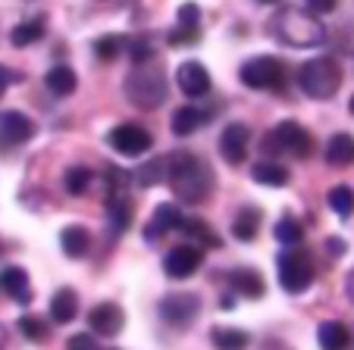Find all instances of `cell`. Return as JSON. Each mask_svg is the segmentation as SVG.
<instances>
[{
    "label": "cell",
    "mask_w": 354,
    "mask_h": 350,
    "mask_svg": "<svg viewBox=\"0 0 354 350\" xmlns=\"http://www.w3.org/2000/svg\"><path fill=\"white\" fill-rule=\"evenodd\" d=\"M198 26H201V10L194 3H182L179 16H176V32L169 35V44H194L198 41Z\"/></svg>",
    "instance_id": "cell-16"
},
{
    "label": "cell",
    "mask_w": 354,
    "mask_h": 350,
    "mask_svg": "<svg viewBox=\"0 0 354 350\" xmlns=\"http://www.w3.org/2000/svg\"><path fill=\"white\" fill-rule=\"evenodd\" d=\"M257 229H261V210H254V206H245L232 222V235L239 241H254Z\"/></svg>",
    "instance_id": "cell-29"
},
{
    "label": "cell",
    "mask_w": 354,
    "mask_h": 350,
    "mask_svg": "<svg viewBox=\"0 0 354 350\" xmlns=\"http://www.w3.org/2000/svg\"><path fill=\"white\" fill-rule=\"evenodd\" d=\"M179 229H182V231H185L188 238L201 241V244L220 247V238H216L214 231H210V225H207V222H201V219H182V225H179Z\"/></svg>",
    "instance_id": "cell-34"
},
{
    "label": "cell",
    "mask_w": 354,
    "mask_h": 350,
    "mask_svg": "<svg viewBox=\"0 0 354 350\" xmlns=\"http://www.w3.org/2000/svg\"><path fill=\"white\" fill-rule=\"evenodd\" d=\"M201 313V300L194 294H167L160 300V316L169 325H188Z\"/></svg>",
    "instance_id": "cell-12"
},
{
    "label": "cell",
    "mask_w": 354,
    "mask_h": 350,
    "mask_svg": "<svg viewBox=\"0 0 354 350\" xmlns=\"http://www.w3.org/2000/svg\"><path fill=\"white\" fill-rule=\"evenodd\" d=\"M107 219H110L113 235H122V231L129 229V222H132V204H129L126 197H120V194H110L107 197Z\"/></svg>",
    "instance_id": "cell-26"
},
{
    "label": "cell",
    "mask_w": 354,
    "mask_h": 350,
    "mask_svg": "<svg viewBox=\"0 0 354 350\" xmlns=\"http://www.w3.org/2000/svg\"><path fill=\"white\" fill-rule=\"evenodd\" d=\"M220 307H223V310H232V307H235V300H232V298H229V294H226V298L220 300Z\"/></svg>",
    "instance_id": "cell-43"
},
{
    "label": "cell",
    "mask_w": 354,
    "mask_h": 350,
    "mask_svg": "<svg viewBox=\"0 0 354 350\" xmlns=\"http://www.w3.org/2000/svg\"><path fill=\"white\" fill-rule=\"evenodd\" d=\"M207 122V113L198 110V106H179V110L173 113V119H169V126H173V135H179V138H188V135H194L201 126Z\"/></svg>",
    "instance_id": "cell-21"
},
{
    "label": "cell",
    "mask_w": 354,
    "mask_h": 350,
    "mask_svg": "<svg viewBox=\"0 0 354 350\" xmlns=\"http://www.w3.org/2000/svg\"><path fill=\"white\" fill-rule=\"evenodd\" d=\"M273 235H276V241H279V244L295 247V244L301 241V235H304V229H301V222H298L295 216H282L279 222H276Z\"/></svg>",
    "instance_id": "cell-33"
},
{
    "label": "cell",
    "mask_w": 354,
    "mask_h": 350,
    "mask_svg": "<svg viewBox=\"0 0 354 350\" xmlns=\"http://www.w3.org/2000/svg\"><path fill=\"white\" fill-rule=\"evenodd\" d=\"M122 50H126V38H120V35H104V38L94 41V53H97V60H104V63L116 60Z\"/></svg>",
    "instance_id": "cell-35"
},
{
    "label": "cell",
    "mask_w": 354,
    "mask_h": 350,
    "mask_svg": "<svg viewBox=\"0 0 354 350\" xmlns=\"http://www.w3.org/2000/svg\"><path fill=\"white\" fill-rule=\"evenodd\" d=\"M304 10L314 16H326L335 10V0H304Z\"/></svg>",
    "instance_id": "cell-38"
},
{
    "label": "cell",
    "mask_w": 354,
    "mask_h": 350,
    "mask_svg": "<svg viewBox=\"0 0 354 350\" xmlns=\"http://www.w3.org/2000/svg\"><path fill=\"white\" fill-rule=\"evenodd\" d=\"M32 135H35V122L28 119L26 113H19V110L0 113V144L3 147L26 144Z\"/></svg>",
    "instance_id": "cell-11"
},
{
    "label": "cell",
    "mask_w": 354,
    "mask_h": 350,
    "mask_svg": "<svg viewBox=\"0 0 354 350\" xmlns=\"http://www.w3.org/2000/svg\"><path fill=\"white\" fill-rule=\"evenodd\" d=\"M326 163L329 166H339V169H345V166H354V138L345 132L333 135L326 144Z\"/></svg>",
    "instance_id": "cell-22"
},
{
    "label": "cell",
    "mask_w": 354,
    "mask_h": 350,
    "mask_svg": "<svg viewBox=\"0 0 354 350\" xmlns=\"http://www.w3.org/2000/svg\"><path fill=\"white\" fill-rule=\"evenodd\" d=\"M167 169H169V157H154L135 172V182H138V188H154L160 182H167Z\"/></svg>",
    "instance_id": "cell-28"
},
{
    "label": "cell",
    "mask_w": 354,
    "mask_h": 350,
    "mask_svg": "<svg viewBox=\"0 0 354 350\" xmlns=\"http://www.w3.org/2000/svg\"><path fill=\"white\" fill-rule=\"evenodd\" d=\"M182 225V213L176 204H160L154 210V216L147 219L145 225V241H160L163 235H169L173 229H179Z\"/></svg>",
    "instance_id": "cell-15"
},
{
    "label": "cell",
    "mask_w": 354,
    "mask_h": 350,
    "mask_svg": "<svg viewBox=\"0 0 354 350\" xmlns=\"http://www.w3.org/2000/svg\"><path fill=\"white\" fill-rule=\"evenodd\" d=\"M88 185H91V169H88V166H69L66 175H63V188H66L73 197H79V194L88 191Z\"/></svg>",
    "instance_id": "cell-32"
},
{
    "label": "cell",
    "mask_w": 354,
    "mask_h": 350,
    "mask_svg": "<svg viewBox=\"0 0 354 350\" xmlns=\"http://www.w3.org/2000/svg\"><path fill=\"white\" fill-rule=\"evenodd\" d=\"M251 179L257 182V185H267V188H286L288 185V169L279 163H257L254 169H251Z\"/></svg>",
    "instance_id": "cell-27"
},
{
    "label": "cell",
    "mask_w": 354,
    "mask_h": 350,
    "mask_svg": "<svg viewBox=\"0 0 354 350\" xmlns=\"http://www.w3.org/2000/svg\"><path fill=\"white\" fill-rule=\"evenodd\" d=\"M267 147H276V150H286V153H292V157L304 159V157H310V150H314V138H310V132L301 126V122L286 119L270 132Z\"/></svg>",
    "instance_id": "cell-7"
},
{
    "label": "cell",
    "mask_w": 354,
    "mask_h": 350,
    "mask_svg": "<svg viewBox=\"0 0 354 350\" xmlns=\"http://www.w3.org/2000/svg\"><path fill=\"white\" fill-rule=\"evenodd\" d=\"M348 110H351V116H354V97H351V100H348Z\"/></svg>",
    "instance_id": "cell-44"
},
{
    "label": "cell",
    "mask_w": 354,
    "mask_h": 350,
    "mask_svg": "<svg viewBox=\"0 0 354 350\" xmlns=\"http://www.w3.org/2000/svg\"><path fill=\"white\" fill-rule=\"evenodd\" d=\"M126 97L138 110H157L167 100V79H163V72L147 66V63H138L126 79Z\"/></svg>",
    "instance_id": "cell-3"
},
{
    "label": "cell",
    "mask_w": 354,
    "mask_h": 350,
    "mask_svg": "<svg viewBox=\"0 0 354 350\" xmlns=\"http://www.w3.org/2000/svg\"><path fill=\"white\" fill-rule=\"evenodd\" d=\"M41 38H44V22H41V19L19 22V26L10 32L13 47H28V44H35V41H41Z\"/></svg>",
    "instance_id": "cell-30"
},
{
    "label": "cell",
    "mask_w": 354,
    "mask_h": 350,
    "mask_svg": "<svg viewBox=\"0 0 354 350\" xmlns=\"http://www.w3.org/2000/svg\"><path fill=\"white\" fill-rule=\"evenodd\" d=\"M66 347H69V350H100L97 341H94L91 335H73V338L66 341Z\"/></svg>",
    "instance_id": "cell-39"
},
{
    "label": "cell",
    "mask_w": 354,
    "mask_h": 350,
    "mask_svg": "<svg viewBox=\"0 0 354 350\" xmlns=\"http://www.w3.org/2000/svg\"><path fill=\"white\" fill-rule=\"evenodd\" d=\"M44 85H47V91H54L57 97H69V94L75 91V85H79V75L69 66H54L44 75Z\"/></svg>",
    "instance_id": "cell-24"
},
{
    "label": "cell",
    "mask_w": 354,
    "mask_h": 350,
    "mask_svg": "<svg viewBox=\"0 0 354 350\" xmlns=\"http://www.w3.org/2000/svg\"><path fill=\"white\" fill-rule=\"evenodd\" d=\"M60 247L69 260H82L91 251V235H88V229H82V225H66V229L60 231Z\"/></svg>",
    "instance_id": "cell-20"
},
{
    "label": "cell",
    "mask_w": 354,
    "mask_h": 350,
    "mask_svg": "<svg viewBox=\"0 0 354 350\" xmlns=\"http://www.w3.org/2000/svg\"><path fill=\"white\" fill-rule=\"evenodd\" d=\"M329 210L335 213V216H342V219H348L354 213V191L348 185H335L333 191H329Z\"/></svg>",
    "instance_id": "cell-31"
},
{
    "label": "cell",
    "mask_w": 354,
    "mask_h": 350,
    "mask_svg": "<svg viewBox=\"0 0 354 350\" xmlns=\"http://www.w3.org/2000/svg\"><path fill=\"white\" fill-rule=\"evenodd\" d=\"M176 81H179V91L185 97H204L210 91V72L201 66L198 60H188L176 69Z\"/></svg>",
    "instance_id": "cell-14"
},
{
    "label": "cell",
    "mask_w": 354,
    "mask_h": 350,
    "mask_svg": "<svg viewBox=\"0 0 354 350\" xmlns=\"http://www.w3.org/2000/svg\"><path fill=\"white\" fill-rule=\"evenodd\" d=\"M248 144H251V128L245 122H229L220 135V153L229 166L245 163L248 157Z\"/></svg>",
    "instance_id": "cell-9"
},
{
    "label": "cell",
    "mask_w": 354,
    "mask_h": 350,
    "mask_svg": "<svg viewBox=\"0 0 354 350\" xmlns=\"http://www.w3.org/2000/svg\"><path fill=\"white\" fill-rule=\"evenodd\" d=\"M345 294H348V300L354 304V269L348 272V278H345Z\"/></svg>",
    "instance_id": "cell-42"
},
{
    "label": "cell",
    "mask_w": 354,
    "mask_h": 350,
    "mask_svg": "<svg viewBox=\"0 0 354 350\" xmlns=\"http://www.w3.org/2000/svg\"><path fill=\"white\" fill-rule=\"evenodd\" d=\"M261 3H279V0H261Z\"/></svg>",
    "instance_id": "cell-45"
},
{
    "label": "cell",
    "mask_w": 354,
    "mask_h": 350,
    "mask_svg": "<svg viewBox=\"0 0 354 350\" xmlns=\"http://www.w3.org/2000/svg\"><path fill=\"white\" fill-rule=\"evenodd\" d=\"M0 251H3V244H0Z\"/></svg>",
    "instance_id": "cell-46"
},
{
    "label": "cell",
    "mask_w": 354,
    "mask_h": 350,
    "mask_svg": "<svg viewBox=\"0 0 354 350\" xmlns=\"http://www.w3.org/2000/svg\"><path fill=\"white\" fill-rule=\"evenodd\" d=\"M75 313H79V298H75V291L60 288L54 298H50V319L60 322V325H66V322L75 319Z\"/></svg>",
    "instance_id": "cell-23"
},
{
    "label": "cell",
    "mask_w": 354,
    "mask_h": 350,
    "mask_svg": "<svg viewBox=\"0 0 354 350\" xmlns=\"http://www.w3.org/2000/svg\"><path fill=\"white\" fill-rule=\"evenodd\" d=\"M88 325L104 338H116L122 331V325H126V313H122L120 304L104 300V304H97L91 313H88Z\"/></svg>",
    "instance_id": "cell-13"
},
{
    "label": "cell",
    "mask_w": 354,
    "mask_h": 350,
    "mask_svg": "<svg viewBox=\"0 0 354 350\" xmlns=\"http://www.w3.org/2000/svg\"><path fill=\"white\" fill-rule=\"evenodd\" d=\"M326 253H329V257H342V253H345V241H342V238H329L326 241Z\"/></svg>",
    "instance_id": "cell-40"
},
{
    "label": "cell",
    "mask_w": 354,
    "mask_h": 350,
    "mask_svg": "<svg viewBox=\"0 0 354 350\" xmlns=\"http://www.w3.org/2000/svg\"><path fill=\"white\" fill-rule=\"evenodd\" d=\"M298 85L301 91L314 100H329L342 85V69L335 60L329 57H317V60H308L298 69Z\"/></svg>",
    "instance_id": "cell-4"
},
{
    "label": "cell",
    "mask_w": 354,
    "mask_h": 350,
    "mask_svg": "<svg viewBox=\"0 0 354 350\" xmlns=\"http://www.w3.org/2000/svg\"><path fill=\"white\" fill-rule=\"evenodd\" d=\"M126 47H129V57H132V63H135V66H138V63H147V60H151V57H154V47L147 44L145 38H138V41H129Z\"/></svg>",
    "instance_id": "cell-37"
},
{
    "label": "cell",
    "mask_w": 354,
    "mask_h": 350,
    "mask_svg": "<svg viewBox=\"0 0 354 350\" xmlns=\"http://www.w3.org/2000/svg\"><path fill=\"white\" fill-rule=\"evenodd\" d=\"M317 344H320V350H348L351 331H348V325L339 322V319H326V322H320V329H317Z\"/></svg>",
    "instance_id": "cell-19"
},
{
    "label": "cell",
    "mask_w": 354,
    "mask_h": 350,
    "mask_svg": "<svg viewBox=\"0 0 354 350\" xmlns=\"http://www.w3.org/2000/svg\"><path fill=\"white\" fill-rule=\"evenodd\" d=\"M19 331L28 338V341H44L50 329L44 325V319H41V316H22L19 319Z\"/></svg>",
    "instance_id": "cell-36"
},
{
    "label": "cell",
    "mask_w": 354,
    "mask_h": 350,
    "mask_svg": "<svg viewBox=\"0 0 354 350\" xmlns=\"http://www.w3.org/2000/svg\"><path fill=\"white\" fill-rule=\"evenodd\" d=\"M286 69L276 57H251L245 66L239 69L241 75V85L245 88H254V91H279L282 79H286Z\"/></svg>",
    "instance_id": "cell-6"
},
{
    "label": "cell",
    "mask_w": 354,
    "mask_h": 350,
    "mask_svg": "<svg viewBox=\"0 0 354 350\" xmlns=\"http://www.w3.org/2000/svg\"><path fill=\"white\" fill-rule=\"evenodd\" d=\"M201 263H204L201 247L179 244V247H173V251L163 257V272H167L169 278H188V275H194V272H198Z\"/></svg>",
    "instance_id": "cell-10"
},
{
    "label": "cell",
    "mask_w": 354,
    "mask_h": 350,
    "mask_svg": "<svg viewBox=\"0 0 354 350\" xmlns=\"http://www.w3.org/2000/svg\"><path fill=\"white\" fill-rule=\"evenodd\" d=\"M0 288L7 291L16 304H28V298H32L28 272L22 269V266H3V269H0Z\"/></svg>",
    "instance_id": "cell-18"
},
{
    "label": "cell",
    "mask_w": 354,
    "mask_h": 350,
    "mask_svg": "<svg viewBox=\"0 0 354 350\" xmlns=\"http://www.w3.org/2000/svg\"><path fill=\"white\" fill-rule=\"evenodd\" d=\"M229 288L235 291V294H241V298H263L267 294V284H263V275L257 269H232L226 275Z\"/></svg>",
    "instance_id": "cell-17"
},
{
    "label": "cell",
    "mask_w": 354,
    "mask_h": 350,
    "mask_svg": "<svg viewBox=\"0 0 354 350\" xmlns=\"http://www.w3.org/2000/svg\"><path fill=\"white\" fill-rule=\"evenodd\" d=\"M210 341H214L216 350H248L251 344V335L241 329H226V325H216L210 331Z\"/></svg>",
    "instance_id": "cell-25"
},
{
    "label": "cell",
    "mask_w": 354,
    "mask_h": 350,
    "mask_svg": "<svg viewBox=\"0 0 354 350\" xmlns=\"http://www.w3.org/2000/svg\"><path fill=\"white\" fill-rule=\"evenodd\" d=\"M13 79H16V75H13V72H10V69H7V66H0V94L7 91V88H10V81H13Z\"/></svg>",
    "instance_id": "cell-41"
},
{
    "label": "cell",
    "mask_w": 354,
    "mask_h": 350,
    "mask_svg": "<svg viewBox=\"0 0 354 350\" xmlns=\"http://www.w3.org/2000/svg\"><path fill=\"white\" fill-rule=\"evenodd\" d=\"M270 35L288 47H317L326 38V28L308 10H279L270 19Z\"/></svg>",
    "instance_id": "cell-2"
},
{
    "label": "cell",
    "mask_w": 354,
    "mask_h": 350,
    "mask_svg": "<svg viewBox=\"0 0 354 350\" xmlns=\"http://www.w3.org/2000/svg\"><path fill=\"white\" fill-rule=\"evenodd\" d=\"M276 269H279V284L288 294H301L314 284V266H310L308 253L304 251H282L276 260Z\"/></svg>",
    "instance_id": "cell-5"
},
{
    "label": "cell",
    "mask_w": 354,
    "mask_h": 350,
    "mask_svg": "<svg viewBox=\"0 0 354 350\" xmlns=\"http://www.w3.org/2000/svg\"><path fill=\"white\" fill-rule=\"evenodd\" d=\"M110 147H113L116 153H122V157H141V153L151 150V132H147L145 126H135V122H122V126H116L113 132L107 135Z\"/></svg>",
    "instance_id": "cell-8"
},
{
    "label": "cell",
    "mask_w": 354,
    "mask_h": 350,
    "mask_svg": "<svg viewBox=\"0 0 354 350\" xmlns=\"http://www.w3.org/2000/svg\"><path fill=\"white\" fill-rule=\"evenodd\" d=\"M167 182L182 204H201L214 191V169L194 153H173L167 169Z\"/></svg>",
    "instance_id": "cell-1"
}]
</instances>
